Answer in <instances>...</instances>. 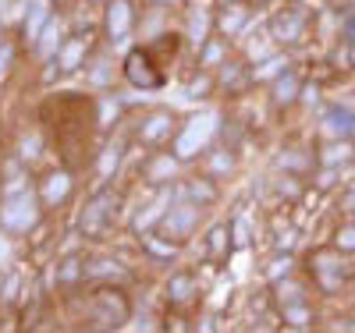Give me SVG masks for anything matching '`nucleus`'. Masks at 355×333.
<instances>
[{"mask_svg": "<svg viewBox=\"0 0 355 333\" xmlns=\"http://www.w3.org/2000/svg\"><path fill=\"white\" fill-rule=\"evenodd\" d=\"M338 209H341V213H348V217H355V185L341 195V202H338Z\"/></svg>", "mask_w": 355, "mask_h": 333, "instance_id": "c9c22d12", "label": "nucleus"}, {"mask_svg": "<svg viewBox=\"0 0 355 333\" xmlns=\"http://www.w3.org/2000/svg\"><path fill=\"white\" fill-rule=\"evenodd\" d=\"M199 217H202V206H199V202L174 206L171 213L164 217V234H167V241H185V237H192V231L199 227Z\"/></svg>", "mask_w": 355, "mask_h": 333, "instance_id": "0eeeda50", "label": "nucleus"}, {"mask_svg": "<svg viewBox=\"0 0 355 333\" xmlns=\"http://www.w3.org/2000/svg\"><path fill=\"white\" fill-rule=\"evenodd\" d=\"M220 4H234V0H220Z\"/></svg>", "mask_w": 355, "mask_h": 333, "instance_id": "58836bf2", "label": "nucleus"}, {"mask_svg": "<svg viewBox=\"0 0 355 333\" xmlns=\"http://www.w3.org/2000/svg\"><path fill=\"white\" fill-rule=\"evenodd\" d=\"M43 202L33 195V192H15V195H8V202H4V209H0V220H4V227L8 231H15V234H28L36 227V220H40V209Z\"/></svg>", "mask_w": 355, "mask_h": 333, "instance_id": "20e7f679", "label": "nucleus"}, {"mask_svg": "<svg viewBox=\"0 0 355 333\" xmlns=\"http://www.w3.org/2000/svg\"><path fill=\"white\" fill-rule=\"evenodd\" d=\"M331 245H334L338 252H345V255H355V220H348V224H341V227L334 231Z\"/></svg>", "mask_w": 355, "mask_h": 333, "instance_id": "bb28decb", "label": "nucleus"}, {"mask_svg": "<svg viewBox=\"0 0 355 333\" xmlns=\"http://www.w3.org/2000/svg\"><path fill=\"white\" fill-rule=\"evenodd\" d=\"M125 78L135 85V89H160L164 85V75L157 68V60L150 50H132L125 57Z\"/></svg>", "mask_w": 355, "mask_h": 333, "instance_id": "423d86ee", "label": "nucleus"}, {"mask_svg": "<svg viewBox=\"0 0 355 333\" xmlns=\"http://www.w3.org/2000/svg\"><path fill=\"white\" fill-rule=\"evenodd\" d=\"M217 85H220V93H227V96H242V93H249V89L256 85V78H252V71L242 64V60H224L220 71H217Z\"/></svg>", "mask_w": 355, "mask_h": 333, "instance_id": "1a4fd4ad", "label": "nucleus"}, {"mask_svg": "<svg viewBox=\"0 0 355 333\" xmlns=\"http://www.w3.org/2000/svg\"><path fill=\"white\" fill-rule=\"evenodd\" d=\"M220 57H224V43H210V39H206V46L199 50V68H214ZM217 68H220V64H217Z\"/></svg>", "mask_w": 355, "mask_h": 333, "instance_id": "c756f323", "label": "nucleus"}, {"mask_svg": "<svg viewBox=\"0 0 355 333\" xmlns=\"http://www.w3.org/2000/svg\"><path fill=\"white\" fill-rule=\"evenodd\" d=\"M128 316H132V305L121 287H100L89 298V323L96 330H117L128 323Z\"/></svg>", "mask_w": 355, "mask_h": 333, "instance_id": "f03ea898", "label": "nucleus"}, {"mask_svg": "<svg viewBox=\"0 0 355 333\" xmlns=\"http://www.w3.org/2000/svg\"><path fill=\"white\" fill-rule=\"evenodd\" d=\"M281 163V170L284 174H313V167H316V153H309V149H288V153L277 160Z\"/></svg>", "mask_w": 355, "mask_h": 333, "instance_id": "4be33fe9", "label": "nucleus"}, {"mask_svg": "<svg viewBox=\"0 0 355 333\" xmlns=\"http://www.w3.org/2000/svg\"><path fill=\"white\" fill-rule=\"evenodd\" d=\"M132 21H135V11H132V0H107V15H103V25H107V36L117 43L132 33Z\"/></svg>", "mask_w": 355, "mask_h": 333, "instance_id": "9b49d317", "label": "nucleus"}, {"mask_svg": "<svg viewBox=\"0 0 355 333\" xmlns=\"http://www.w3.org/2000/svg\"><path fill=\"white\" fill-rule=\"evenodd\" d=\"M50 25V0H36L33 4V11H28V18H25V28H21V36H25V43H40V33Z\"/></svg>", "mask_w": 355, "mask_h": 333, "instance_id": "6ab92c4d", "label": "nucleus"}, {"mask_svg": "<svg viewBox=\"0 0 355 333\" xmlns=\"http://www.w3.org/2000/svg\"><path fill=\"white\" fill-rule=\"evenodd\" d=\"M11 57H15V53H11V46L4 43V46H0V82L8 78V68H11Z\"/></svg>", "mask_w": 355, "mask_h": 333, "instance_id": "e433bc0d", "label": "nucleus"}, {"mask_svg": "<svg viewBox=\"0 0 355 333\" xmlns=\"http://www.w3.org/2000/svg\"><path fill=\"white\" fill-rule=\"evenodd\" d=\"M206 28H210V15H206V11H189V39L202 50L206 46Z\"/></svg>", "mask_w": 355, "mask_h": 333, "instance_id": "a878e982", "label": "nucleus"}, {"mask_svg": "<svg viewBox=\"0 0 355 333\" xmlns=\"http://www.w3.org/2000/svg\"><path fill=\"white\" fill-rule=\"evenodd\" d=\"M249 21V8H245V0H234V4H227V8H220V15L214 18V25H217V33L227 39V36H234L239 28Z\"/></svg>", "mask_w": 355, "mask_h": 333, "instance_id": "a211bd4d", "label": "nucleus"}, {"mask_svg": "<svg viewBox=\"0 0 355 333\" xmlns=\"http://www.w3.org/2000/svg\"><path fill=\"white\" fill-rule=\"evenodd\" d=\"M320 128L327 138H355V110L348 103H331L320 117Z\"/></svg>", "mask_w": 355, "mask_h": 333, "instance_id": "6e6552de", "label": "nucleus"}, {"mask_svg": "<svg viewBox=\"0 0 355 333\" xmlns=\"http://www.w3.org/2000/svg\"><path fill=\"white\" fill-rule=\"evenodd\" d=\"M182 195L189 202H199V206H214L220 199V188L214 185V177H192L189 185L182 188Z\"/></svg>", "mask_w": 355, "mask_h": 333, "instance_id": "aec40b11", "label": "nucleus"}, {"mask_svg": "<svg viewBox=\"0 0 355 333\" xmlns=\"http://www.w3.org/2000/svg\"><path fill=\"white\" fill-rule=\"evenodd\" d=\"M352 220H355V217H352Z\"/></svg>", "mask_w": 355, "mask_h": 333, "instance_id": "ea45409f", "label": "nucleus"}, {"mask_svg": "<svg viewBox=\"0 0 355 333\" xmlns=\"http://www.w3.org/2000/svg\"><path fill=\"white\" fill-rule=\"evenodd\" d=\"M306 273H309L316 294L338 298V294L348 287V280H352V262H348V255L338 252L334 245H320V249H313V255H309V262H306Z\"/></svg>", "mask_w": 355, "mask_h": 333, "instance_id": "f257e3e1", "label": "nucleus"}, {"mask_svg": "<svg viewBox=\"0 0 355 333\" xmlns=\"http://www.w3.org/2000/svg\"><path fill=\"white\" fill-rule=\"evenodd\" d=\"M320 93H323V85H320V82H306V85H302V96H299V103L316 107V103H320Z\"/></svg>", "mask_w": 355, "mask_h": 333, "instance_id": "473e14b6", "label": "nucleus"}, {"mask_svg": "<svg viewBox=\"0 0 355 333\" xmlns=\"http://www.w3.org/2000/svg\"><path fill=\"white\" fill-rule=\"evenodd\" d=\"M114 167H117V149H107V153H103V160H100V177L107 181V177L114 174Z\"/></svg>", "mask_w": 355, "mask_h": 333, "instance_id": "f704fd0d", "label": "nucleus"}, {"mask_svg": "<svg viewBox=\"0 0 355 333\" xmlns=\"http://www.w3.org/2000/svg\"><path fill=\"white\" fill-rule=\"evenodd\" d=\"M85 53H89V36H82V33L68 36L61 43V50H57V57H53V68L61 75H71V71L85 68Z\"/></svg>", "mask_w": 355, "mask_h": 333, "instance_id": "9d476101", "label": "nucleus"}, {"mask_svg": "<svg viewBox=\"0 0 355 333\" xmlns=\"http://www.w3.org/2000/svg\"><path fill=\"white\" fill-rule=\"evenodd\" d=\"M68 192H71V174H68V170H50L46 181H43L40 202H43L46 209H53L57 202H64V199H68Z\"/></svg>", "mask_w": 355, "mask_h": 333, "instance_id": "f3484780", "label": "nucleus"}, {"mask_svg": "<svg viewBox=\"0 0 355 333\" xmlns=\"http://www.w3.org/2000/svg\"><path fill=\"white\" fill-rule=\"evenodd\" d=\"M171 125H174L171 114H167V110H157V114L146 117V125L139 128V138H142L146 145H157L164 135H171Z\"/></svg>", "mask_w": 355, "mask_h": 333, "instance_id": "412c9836", "label": "nucleus"}, {"mask_svg": "<svg viewBox=\"0 0 355 333\" xmlns=\"http://www.w3.org/2000/svg\"><path fill=\"white\" fill-rule=\"evenodd\" d=\"M202 255H206V262H220V259L231 255V227L227 224H214L210 231H206Z\"/></svg>", "mask_w": 355, "mask_h": 333, "instance_id": "2eb2a0df", "label": "nucleus"}, {"mask_svg": "<svg viewBox=\"0 0 355 333\" xmlns=\"http://www.w3.org/2000/svg\"><path fill=\"white\" fill-rule=\"evenodd\" d=\"M309 25H313V15H309L306 8H284V11H277L274 21H270V36H274L281 46H299V43H306V36H309Z\"/></svg>", "mask_w": 355, "mask_h": 333, "instance_id": "39448f33", "label": "nucleus"}, {"mask_svg": "<svg viewBox=\"0 0 355 333\" xmlns=\"http://www.w3.org/2000/svg\"><path fill=\"white\" fill-rule=\"evenodd\" d=\"M288 68H291V60H288L284 53H274V57H266L263 64L252 71V78H256V82H274V78H277V75H284Z\"/></svg>", "mask_w": 355, "mask_h": 333, "instance_id": "393cba45", "label": "nucleus"}, {"mask_svg": "<svg viewBox=\"0 0 355 333\" xmlns=\"http://www.w3.org/2000/svg\"><path fill=\"white\" fill-rule=\"evenodd\" d=\"M11 259V245H8V237H0V262H8Z\"/></svg>", "mask_w": 355, "mask_h": 333, "instance_id": "4c0bfd02", "label": "nucleus"}, {"mask_svg": "<svg viewBox=\"0 0 355 333\" xmlns=\"http://www.w3.org/2000/svg\"><path fill=\"white\" fill-rule=\"evenodd\" d=\"M291 266H295V262H291V255H277V259L270 262V269H266V280L274 284V280L288 277V273H291Z\"/></svg>", "mask_w": 355, "mask_h": 333, "instance_id": "7c9ffc66", "label": "nucleus"}, {"mask_svg": "<svg viewBox=\"0 0 355 333\" xmlns=\"http://www.w3.org/2000/svg\"><path fill=\"white\" fill-rule=\"evenodd\" d=\"M199 294V280H196V273H189V269H178V273H171V280H167V301L171 305H189V301Z\"/></svg>", "mask_w": 355, "mask_h": 333, "instance_id": "4468645a", "label": "nucleus"}, {"mask_svg": "<svg viewBox=\"0 0 355 333\" xmlns=\"http://www.w3.org/2000/svg\"><path fill=\"white\" fill-rule=\"evenodd\" d=\"M57 287H64V291H71L78 280H85V262L78 259V255H68V259H61L57 262Z\"/></svg>", "mask_w": 355, "mask_h": 333, "instance_id": "5701e85b", "label": "nucleus"}, {"mask_svg": "<svg viewBox=\"0 0 355 333\" xmlns=\"http://www.w3.org/2000/svg\"><path fill=\"white\" fill-rule=\"evenodd\" d=\"M277 309H281V323L291 326V330H313L316 319H320L309 298H302V301H288V305H277Z\"/></svg>", "mask_w": 355, "mask_h": 333, "instance_id": "ddd939ff", "label": "nucleus"}, {"mask_svg": "<svg viewBox=\"0 0 355 333\" xmlns=\"http://www.w3.org/2000/svg\"><path fill=\"white\" fill-rule=\"evenodd\" d=\"M302 298H309V287H306L302 280H295L291 273L281 277V280H274V301H277V305H288V301H302Z\"/></svg>", "mask_w": 355, "mask_h": 333, "instance_id": "b1692460", "label": "nucleus"}, {"mask_svg": "<svg viewBox=\"0 0 355 333\" xmlns=\"http://www.w3.org/2000/svg\"><path fill=\"white\" fill-rule=\"evenodd\" d=\"M348 163H355L352 138H331V145H323L316 153V167H348Z\"/></svg>", "mask_w": 355, "mask_h": 333, "instance_id": "dca6fc26", "label": "nucleus"}, {"mask_svg": "<svg viewBox=\"0 0 355 333\" xmlns=\"http://www.w3.org/2000/svg\"><path fill=\"white\" fill-rule=\"evenodd\" d=\"M171 170H174V160H171V156H164V160H157L150 170H146V177H150V181H160V177H164V174H171Z\"/></svg>", "mask_w": 355, "mask_h": 333, "instance_id": "72a5a7b5", "label": "nucleus"}, {"mask_svg": "<svg viewBox=\"0 0 355 333\" xmlns=\"http://www.w3.org/2000/svg\"><path fill=\"white\" fill-rule=\"evenodd\" d=\"M117 114H121V100H117V96H107V100L100 103L96 125H100V128H110V120H117Z\"/></svg>", "mask_w": 355, "mask_h": 333, "instance_id": "c85d7f7f", "label": "nucleus"}, {"mask_svg": "<svg viewBox=\"0 0 355 333\" xmlns=\"http://www.w3.org/2000/svg\"><path fill=\"white\" fill-rule=\"evenodd\" d=\"M302 78H299V71H284V75H277L274 78V85H270V100H274V107L277 110H288L291 103H299V96H302Z\"/></svg>", "mask_w": 355, "mask_h": 333, "instance_id": "f8f14e48", "label": "nucleus"}, {"mask_svg": "<svg viewBox=\"0 0 355 333\" xmlns=\"http://www.w3.org/2000/svg\"><path fill=\"white\" fill-rule=\"evenodd\" d=\"M220 138H224V145L227 149H234V145H239V138H242V128H239V120H224V125H220Z\"/></svg>", "mask_w": 355, "mask_h": 333, "instance_id": "2f4dec72", "label": "nucleus"}, {"mask_svg": "<svg viewBox=\"0 0 355 333\" xmlns=\"http://www.w3.org/2000/svg\"><path fill=\"white\" fill-rule=\"evenodd\" d=\"M114 220H117V195L103 185L82 209V234L93 241H103V234L114 227Z\"/></svg>", "mask_w": 355, "mask_h": 333, "instance_id": "7ed1b4c3", "label": "nucleus"}, {"mask_svg": "<svg viewBox=\"0 0 355 333\" xmlns=\"http://www.w3.org/2000/svg\"><path fill=\"white\" fill-rule=\"evenodd\" d=\"M338 39L355 46V8H345L338 11Z\"/></svg>", "mask_w": 355, "mask_h": 333, "instance_id": "cd10ccee", "label": "nucleus"}]
</instances>
